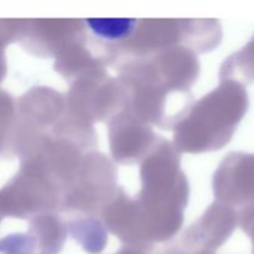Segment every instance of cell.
<instances>
[{
	"label": "cell",
	"instance_id": "obj_1",
	"mask_svg": "<svg viewBox=\"0 0 254 254\" xmlns=\"http://www.w3.org/2000/svg\"><path fill=\"white\" fill-rule=\"evenodd\" d=\"M135 22L133 20H89L88 25L93 29L94 32H98L99 35L109 39H118L123 36L128 31H130L131 27Z\"/></svg>",
	"mask_w": 254,
	"mask_h": 254
}]
</instances>
